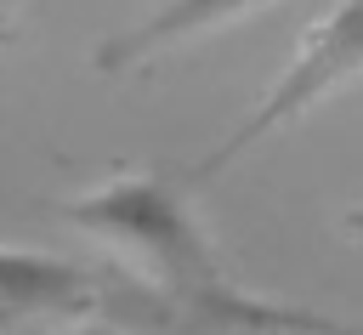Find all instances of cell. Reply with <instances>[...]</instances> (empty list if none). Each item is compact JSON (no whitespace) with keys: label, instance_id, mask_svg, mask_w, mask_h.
<instances>
[{"label":"cell","instance_id":"1","mask_svg":"<svg viewBox=\"0 0 363 335\" xmlns=\"http://www.w3.org/2000/svg\"><path fill=\"white\" fill-rule=\"evenodd\" d=\"M68 221L125 250L142 267V278L164 295V307H176L187 324L210 335H363L357 324L244 295L164 176H113L79 193L68 204Z\"/></svg>","mask_w":363,"mask_h":335},{"label":"cell","instance_id":"2","mask_svg":"<svg viewBox=\"0 0 363 335\" xmlns=\"http://www.w3.org/2000/svg\"><path fill=\"white\" fill-rule=\"evenodd\" d=\"M363 74V0H340L329 17H318L312 28H306V40H301V51H295V62L272 79V91L255 102V114H244L187 176L193 182H210L216 170H227L244 148H255V142H267L278 125H289V119H301L306 108H318L323 97H335L340 85H352Z\"/></svg>","mask_w":363,"mask_h":335},{"label":"cell","instance_id":"3","mask_svg":"<svg viewBox=\"0 0 363 335\" xmlns=\"http://www.w3.org/2000/svg\"><path fill=\"white\" fill-rule=\"evenodd\" d=\"M96 295V284L68 267L51 261L40 250H0V307L6 312H68L85 307Z\"/></svg>","mask_w":363,"mask_h":335},{"label":"cell","instance_id":"4","mask_svg":"<svg viewBox=\"0 0 363 335\" xmlns=\"http://www.w3.org/2000/svg\"><path fill=\"white\" fill-rule=\"evenodd\" d=\"M255 6H267V0H170L164 11H153V17H147V23H136L130 34L108 40V45L96 51V68H130V62H142L147 51L176 45V40H187V34H199V28L233 23V17L255 11Z\"/></svg>","mask_w":363,"mask_h":335},{"label":"cell","instance_id":"5","mask_svg":"<svg viewBox=\"0 0 363 335\" xmlns=\"http://www.w3.org/2000/svg\"><path fill=\"white\" fill-rule=\"evenodd\" d=\"M17 6H23V0H0V40L11 34V17H17Z\"/></svg>","mask_w":363,"mask_h":335}]
</instances>
